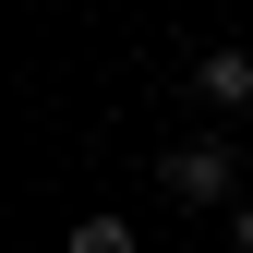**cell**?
Wrapping results in <instances>:
<instances>
[{
  "mask_svg": "<svg viewBox=\"0 0 253 253\" xmlns=\"http://www.w3.org/2000/svg\"><path fill=\"white\" fill-rule=\"evenodd\" d=\"M157 181H169V205H241V157L217 145V133L169 145V157H157Z\"/></svg>",
  "mask_w": 253,
  "mask_h": 253,
  "instance_id": "1",
  "label": "cell"
},
{
  "mask_svg": "<svg viewBox=\"0 0 253 253\" xmlns=\"http://www.w3.org/2000/svg\"><path fill=\"white\" fill-rule=\"evenodd\" d=\"M193 97H205V109H229V121L253 109V48H241V37H229V48H205V60H193Z\"/></svg>",
  "mask_w": 253,
  "mask_h": 253,
  "instance_id": "2",
  "label": "cell"
},
{
  "mask_svg": "<svg viewBox=\"0 0 253 253\" xmlns=\"http://www.w3.org/2000/svg\"><path fill=\"white\" fill-rule=\"evenodd\" d=\"M73 253H145L133 217H73Z\"/></svg>",
  "mask_w": 253,
  "mask_h": 253,
  "instance_id": "3",
  "label": "cell"
},
{
  "mask_svg": "<svg viewBox=\"0 0 253 253\" xmlns=\"http://www.w3.org/2000/svg\"><path fill=\"white\" fill-rule=\"evenodd\" d=\"M229 253H253V193H241V205H229Z\"/></svg>",
  "mask_w": 253,
  "mask_h": 253,
  "instance_id": "4",
  "label": "cell"
}]
</instances>
